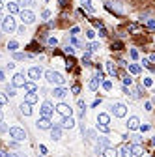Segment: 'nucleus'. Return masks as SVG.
Wrapping results in <instances>:
<instances>
[{
    "label": "nucleus",
    "instance_id": "nucleus-1",
    "mask_svg": "<svg viewBox=\"0 0 155 157\" xmlns=\"http://www.w3.org/2000/svg\"><path fill=\"white\" fill-rule=\"evenodd\" d=\"M45 77H47V82L49 84H54V86H62V84L66 82V78L62 77L58 71H52V69L45 71Z\"/></svg>",
    "mask_w": 155,
    "mask_h": 157
},
{
    "label": "nucleus",
    "instance_id": "nucleus-2",
    "mask_svg": "<svg viewBox=\"0 0 155 157\" xmlns=\"http://www.w3.org/2000/svg\"><path fill=\"white\" fill-rule=\"evenodd\" d=\"M10 137H11L13 140L21 142V140L26 138V133H24V129H21V127H11V129H10Z\"/></svg>",
    "mask_w": 155,
    "mask_h": 157
},
{
    "label": "nucleus",
    "instance_id": "nucleus-3",
    "mask_svg": "<svg viewBox=\"0 0 155 157\" xmlns=\"http://www.w3.org/2000/svg\"><path fill=\"white\" fill-rule=\"evenodd\" d=\"M112 114H114L116 118H123L125 114H127V107L123 103H114L112 105Z\"/></svg>",
    "mask_w": 155,
    "mask_h": 157
},
{
    "label": "nucleus",
    "instance_id": "nucleus-4",
    "mask_svg": "<svg viewBox=\"0 0 155 157\" xmlns=\"http://www.w3.org/2000/svg\"><path fill=\"white\" fill-rule=\"evenodd\" d=\"M2 30H4V32H13V30H15V19H13L11 15L4 17V21H2Z\"/></svg>",
    "mask_w": 155,
    "mask_h": 157
},
{
    "label": "nucleus",
    "instance_id": "nucleus-5",
    "mask_svg": "<svg viewBox=\"0 0 155 157\" xmlns=\"http://www.w3.org/2000/svg\"><path fill=\"white\" fill-rule=\"evenodd\" d=\"M56 112L58 114H62L64 118H67V116H73V109L69 105H66V103H60L58 107H56Z\"/></svg>",
    "mask_w": 155,
    "mask_h": 157
},
{
    "label": "nucleus",
    "instance_id": "nucleus-6",
    "mask_svg": "<svg viewBox=\"0 0 155 157\" xmlns=\"http://www.w3.org/2000/svg\"><path fill=\"white\" fill-rule=\"evenodd\" d=\"M34 19H36V15H34L30 10H23V11H21V21H23V24L34 23Z\"/></svg>",
    "mask_w": 155,
    "mask_h": 157
},
{
    "label": "nucleus",
    "instance_id": "nucleus-7",
    "mask_svg": "<svg viewBox=\"0 0 155 157\" xmlns=\"http://www.w3.org/2000/svg\"><path fill=\"white\" fill-rule=\"evenodd\" d=\"M103 81H105V77H103V73H97V75H95V77H94V78H92V81H90V84H88V88L95 92L97 88H99V84H101Z\"/></svg>",
    "mask_w": 155,
    "mask_h": 157
},
{
    "label": "nucleus",
    "instance_id": "nucleus-8",
    "mask_svg": "<svg viewBox=\"0 0 155 157\" xmlns=\"http://www.w3.org/2000/svg\"><path fill=\"white\" fill-rule=\"evenodd\" d=\"M26 82H28V81L24 78L23 73H17L15 77L11 78V84H13V86H17V88H24V84H26Z\"/></svg>",
    "mask_w": 155,
    "mask_h": 157
},
{
    "label": "nucleus",
    "instance_id": "nucleus-9",
    "mask_svg": "<svg viewBox=\"0 0 155 157\" xmlns=\"http://www.w3.org/2000/svg\"><path fill=\"white\" fill-rule=\"evenodd\" d=\"M107 148H108V138H107V137H99L97 146H95V152H97V153H103Z\"/></svg>",
    "mask_w": 155,
    "mask_h": 157
},
{
    "label": "nucleus",
    "instance_id": "nucleus-10",
    "mask_svg": "<svg viewBox=\"0 0 155 157\" xmlns=\"http://www.w3.org/2000/svg\"><path fill=\"white\" fill-rule=\"evenodd\" d=\"M52 105H51V101H45L43 105H41V116L43 118H51V114H52Z\"/></svg>",
    "mask_w": 155,
    "mask_h": 157
},
{
    "label": "nucleus",
    "instance_id": "nucleus-11",
    "mask_svg": "<svg viewBox=\"0 0 155 157\" xmlns=\"http://www.w3.org/2000/svg\"><path fill=\"white\" fill-rule=\"evenodd\" d=\"M67 94H69V90H67V88H64V86H56V88H54V92H52V96H54L56 99H60V101H62V99H64Z\"/></svg>",
    "mask_w": 155,
    "mask_h": 157
},
{
    "label": "nucleus",
    "instance_id": "nucleus-12",
    "mask_svg": "<svg viewBox=\"0 0 155 157\" xmlns=\"http://www.w3.org/2000/svg\"><path fill=\"white\" fill-rule=\"evenodd\" d=\"M51 138H52V140H60V138H62V125L56 124V125L51 127Z\"/></svg>",
    "mask_w": 155,
    "mask_h": 157
},
{
    "label": "nucleus",
    "instance_id": "nucleus-13",
    "mask_svg": "<svg viewBox=\"0 0 155 157\" xmlns=\"http://www.w3.org/2000/svg\"><path fill=\"white\" fill-rule=\"evenodd\" d=\"M36 125L39 127V129H51V127H52L51 118H43V116H41V118L38 120V122H36Z\"/></svg>",
    "mask_w": 155,
    "mask_h": 157
},
{
    "label": "nucleus",
    "instance_id": "nucleus-14",
    "mask_svg": "<svg viewBox=\"0 0 155 157\" xmlns=\"http://www.w3.org/2000/svg\"><path fill=\"white\" fill-rule=\"evenodd\" d=\"M127 129L129 131H135V129H140V120L137 116H131L129 122H127Z\"/></svg>",
    "mask_w": 155,
    "mask_h": 157
},
{
    "label": "nucleus",
    "instance_id": "nucleus-15",
    "mask_svg": "<svg viewBox=\"0 0 155 157\" xmlns=\"http://www.w3.org/2000/svg\"><path fill=\"white\" fill-rule=\"evenodd\" d=\"M41 73H43L41 67H30V69H28V77H30L32 81H38V78L41 77Z\"/></svg>",
    "mask_w": 155,
    "mask_h": 157
},
{
    "label": "nucleus",
    "instance_id": "nucleus-16",
    "mask_svg": "<svg viewBox=\"0 0 155 157\" xmlns=\"http://www.w3.org/2000/svg\"><path fill=\"white\" fill-rule=\"evenodd\" d=\"M120 155L122 157H133V146L131 144H123L120 150Z\"/></svg>",
    "mask_w": 155,
    "mask_h": 157
},
{
    "label": "nucleus",
    "instance_id": "nucleus-17",
    "mask_svg": "<svg viewBox=\"0 0 155 157\" xmlns=\"http://www.w3.org/2000/svg\"><path fill=\"white\" fill-rule=\"evenodd\" d=\"M24 103H28V105L38 103V94H36V92H30V94H26V97H24Z\"/></svg>",
    "mask_w": 155,
    "mask_h": 157
},
{
    "label": "nucleus",
    "instance_id": "nucleus-18",
    "mask_svg": "<svg viewBox=\"0 0 155 157\" xmlns=\"http://www.w3.org/2000/svg\"><path fill=\"white\" fill-rule=\"evenodd\" d=\"M101 155H103V157H118L120 153H118V150H116V148H110V146H108Z\"/></svg>",
    "mask_w": 155,
    "mask_h": 157
},
{
    "label": "nucleus",
    "instance_id": "nucleus-19",
    "mask_svg": "<svg viewBox=\"0 0 155 157\" xmlns=\"http://www.w3.org/2000/svg\"><path fill=\"white\" fill-rule=\"evenodd\" d=\"M108 122H110V116H108V114H105V112H101L99 116H97V124H103V125H108Z\"/></svg>",
    "mask_w": 155,
    "mask_h": 157
},
{
    "label": "nucleus",
    "instance_id": "nucleus-20",
    "mask_svg": "<svg viewBox=\"0 0 155 157\" xmlns=\"http://www.w3.org/2000/svg\"><path fill=\"white\" fill-rule=\"evenodd\" d=\"M73 125H75L73 116H67V118H64V122H62V127H66V129H71Z\"/></svg>",
    "mask_w": 155,
    "mask_h": 157
},
{
    "label": "nucleus",
    "instance_id": "nucleus-21",
    "mask_svg": "<svg viewBox=\"0 0 155 157\" xmlns=\"http://www.w3.org/2000/svg\"><path fill=\"white\" fill-rule=\"evenodd\" d=\"M38 90V86H36V82H34V81H28L26 84H24V92H26V94H30V92H36Z\"/></svg>",
    "mask_w": 155,
    "mask_h": 157
},
{
    "label": "nucleus",
    "instance_id": "nucleus-22",
    "mask_svg": "<svg viewBox=\"0 0 155 157\" xmlns=\"http://www.w3.org/2000/svg\"><path fill=\"white\" fill-rule=\"evenodd\" d=\"M146 152H144V148L140 146V144H135L133 146V155H137V157H142Z\"/></svg>",
    "mask_w": 155,
    "mask_h": 157
},
{
    "label": "nucleus",
    "instance_id": "nucleus-23",
    "mask_svg": "<svg viewBox=\"0 0 155 157\" xmlns=\"http://www.w3.org/2000/svg\"><path fill=\"white\" fill-rule=\"evenodd\" d=\"M21 112H23L24 116H30V114H32L30 105H28V103H21Z\"/></svg>",
    "mask_w": 155,
    "mask_h": 157
},
{
    "label": "nucleus",
    "instance_id": "nucleus-24",
    "mask_svg": "<svg viewBox=\"0 0 155 157\" xmlns=\"http://www.w3.org/2000/svg\"><path fill=\"white\" fill-rule=\"evenodd\" d=\"M107 71H108V73H110L112 77H116V75H118V71H116V66H114L112 62H107Z\"/></svg>",
    "mask_w": 155,
    "mask_h": 157
},
{
    "label": "nucleus",
    "instance_id": "nucleus-25",
    "mask_svg": "<svg viewBox=\"0 0 155 157\" xmlns=\"http://www.w3.org/2000/svg\"><path fill=\"white\" fill-rule=\"evenodd\" d=\"M127 69L131 71L133 75H138L140 73V66H137V64H127Z\"/></svg>",
    "mask_w": 155,
    "mask_h": 157
},
{
    "label": "nucleus",
    "instance_id": "nucleus-26",
    "mask_svg": "<svg viewBox=\"0 0 155 157\" xmlns=\"http://www.w3.org/2000/svg\"><path fill=\"white\" fill-rule=\"evenodd\" d=\"M86 49H88L90 53H95V51H99V49H101V45L97 43V41H92V43H90V45H88Z\"/></svg>",
    "mask_w": 155,
    "mask_h": 157
},
{
    "label": "nucleus",
    "instance_id": "nucleus-27",
    "mask_svg": "<svg viewBox=\"0 0 155 157\" xmlns=\"http://www.w3.org/2000/svg\"><path fill=\"white\" fill-rule=\"evenodd\" d=\"M82 8L84 10H88L90 13H94L95 10H94V6H92V2H90V0H82Z\"/></svg>",
    "mask_w": 155,
    "mask_h": 157
},
{
    "label": "nucleus",
    "instance_id": "nucleus-28",
    "mask_svg": "<svg viewBox=\"0 0 155 157\" xmlns=\"http://www.w3.org/2000/svg\"><path fill=\"white\" fill-rule=\"evenodd\" d=\"M8 11H10V15H11V13H17V11H19V4L10 2V4H8Z\"/></svg>",
    "mask_w": 155,
    "mask_h": 157
},
{
    "label": "nucleus",
    "instance_id": "nucleus-29",
    "mask_svg": "<svg viewBox=\"0 0 155 157\" xmlns=\"http://www.w3.org/2000/svg\"><path fill=\"white\" fill-rule=\"evenodd\" d=\"M28 56H30V54H26V53H13V58H15V60H26Z\"/></svg>",
    "mask_w": 155,
    "mask_h": 157
},
{
    "label": "nucleus",
    "instance_id": "nucleus-30",
    "mask_svg": "<svg viewBox=\"0 0 155 157\" xmlns=\"http://www.w3.org/2000/svg\"><path fill=\"white\" fill-rule=\"evenodd\" d=\"M17 49H19V43H17V41H10V43H8V51H10V53H15Z\"/></svg>",
    "mask_w": 155,
    "mask_h": 157
},
{
    "label": "nucleus",
    "instance_id": "nucleus-31",
    "mask_svg": "<svg viewBox=\"0 0 155 157\" xmlns=\"http://www.w3.org/2000/svg\"><path fill=\"white\" fill-rule=\"evenodd\" d=\"M142 64H144V66H146L148 69H150V71H155V66H153V64H151V60H148V58H144V60H142Z\"/></svg>",
    "mask_w": 155,
    "mask_h": 157
},
{
    "label": "nucleus",
    "instance_id": "nucleus-32",
    "mask_svg": "<svg viewBox=\"0 0 155 157\" xmlns=\"http://www.w3.org/2000/svg\"><path fill=\"white\" fill-rule=\"evenodd\" d=\"M15 88H17V86H13V84H8V86H6V94L15 96Z\"/></svg>",
    "mask_w": 155,
    "mask_h": 157
},
{
    "label": "nucleus",
    "instance_id": "nucleus-33",
    "mask_svg": "<svg viewBox=\"0 0 155 157\" xmlns=\"http://www.w3.org/2000/svg\"><path fill=\"white\" fill-rule=\"evenodd\" d=\"M97 131H101V133H108V131H110V127H108V125H103V124H97Z\"/></svg>",
    "mask_w": 155,
    "mask_h": 157
},
{
    "label": "nucleus",
    "instance_id": "nucleus-34",
    "mask_svg": "<svg viewBox=\"0 0 155 157\" xmlns=\"http://www.w3.org/2000/svg\"><path fill=\"white\" fill-rule=\"evenodd\" d=\"M101 84H103V88L107 90V92H108V90H112V81H103Z\"/></svg>",
    "mask_w": 155,
    "mask_h": 157
},
{
    "label": "nucleus",
    "instance_id": "nucleus-35",
    "mask_svg": "<svg viewBox=\"0 0 155 157\" xmlns=\"http://www.w3.org/2000/svg\"><path fill=\"white\" fill-rule=\"evenodd\" d=\"M123 84H125V86H127V84L131 86V84H133V78H131L129 75H123Z\"/></svg>",
    "mask_w": 155,
    "mask_h": 157
},
{
    "label": "nucleus",
    "instance_id": "nucleus-36",
    "mask_svg": "<svg viewBox=\"0 0 155 157\" xmlns=\"http://www.w3.org/2000/svg\"><path fill=\"white\" fill-rule=\"evenodd\" d=\"M66 54H69V56H73V54H75V49H73L71 45H67V47H66Z\"/></svg>",
    "mask_w": 155,
    "mask_h": 157
},
{
    "label": "nucleus",
    "instance_id": "nucleus-37",
    "mask_svg": "<svg viewBox=\"0 0 155 157\" xmlns=\"http://www.w3.org/2000/svg\"><path fill=\"white\" fill-rule=\"evenodd\" d=\"M8 103V96L6 94H0V105H6Z\"/></svg>",
    "mask_w": 155,
    "mask_h": 157
},
{
    "label": "nucleus",
    "instance_id": "nucleus-38",
    "mask_svg": "<svg viewBox=\"0 0 155 157\" xmlns=\"http://www.w3.org/2000/svg\"><path fill=\"white\" fill-rule=\"evenodd\" d=\"M129 54H131V58H133V60H137V58H138V53H137V49H131V51H129Z\"/></svg>",
    "mask_w": 155,
    "mask_h": 157
},
{
    "label": "nucleus",
    "instance_id": "nucleus-39",
    "mask_svg": "<svg viewBox=\"0 0 155 157\" xmlns=\"http://www.w3.org/2000/svg\"><path fill=\"white\" fill-rule=\"evenodd\" d=\"M49 45H51V47H56V45H58V39H56V38H49Z\"/></svg>",
    "mask_w": 155,
    "mask_h": 157
},
{
    "label": "nucleus",
    "instance_id": "nucleus-40",
    "mask_svg": "<svg viewBox=\"0 0 155 157\" xmlns=\"http://www.w3.org/2000/svg\"><path fill=\"white\" fill-rule=\"evenodd\" d=\"M148 28H151V30H153V28H155V19H148Z\"/></svg>",
    "mask_w": 155,
    "mask_h": 157
},
{
    "label": "nucleus",
    "instance_id": "nucleus-41",
    "mask_svg": "<svg viewBox=\"0 0 155 157\" xmlns=\"http://www.w3.org/2000/svg\"><path fill=\"white\" fill-rule=\"evenodd\" d=\"M79 32H80V28H79V26H73V28H71V36H77Z\"/></svg>",
    "mask_w": 155,
    "mask_h": 157
},
{
    "label": "nucleus",
    "instance_id": "nucleus-42",
    "mask_svg": "<svg viewBox=\"0 0 155 157\" xmlns=\"http://www.w3.org/2000/svg\"><path fill=\"white\" fill-rule=\"evenodd\" d=\"M32 4V0H19V6H28Z\"/></svg>",
    "mask_w": 155,
    "mask_h": 157
},
{
    "label": "nucleus",
    "instance_id": "nucleus-43",
    "mask_svg": "<svg viewBox=\"0 0 155 157\" xmlns=\"http://www.w3.org/2000/svg\"><path fill=\"white\" fill-rule=\"evenodd\" d=\"M2 157H19L15 153H10V152H2Z\"/></svg>",
    "mask_w": 155,
    "mask_h": 157
},
{
    "label": "nucleus",
    "instance_id": "nucleus-44",
    "mask_svg": "<svg viewBox=\"0 0 155 157\" xmlns=\"http://www.w3.org/2000/svg\"><path fill=\"white\" fill-rule=\"evenodd\" d=\"M41 17H43V19H49V17H51V11H49V10H45L43 13H41Z\"/></svg>",
    "mask_w": 155,
    "mask_h": 157
},
{
    "label": "nucleus",
    "instance_id": "nucleus-45",
    "mask_svg": "<svg viewBox=\"0 0 155 157\" xmlns=\"http://www.w3.org/2000/svg\"><path fill=\"white\" fill-rule=\"evenodd\" d=\"M71 92H73V94H79V92H80V86H79V84H75V86L71 88Z\"/></svg>",
    "mask_w": 155,
    "mask_h": 157
},
{
    "label": "nucleus",
    "instance_id": "nucleus-46",
    "mask_svg": "<svg viewBox=\"0 0 155 157\" xmlns=\"http://www.w3.org/2000/svg\"><path fill=\"white\" fill-rule=\"evenodd\" d=\"M86 36H88L90 39H94V38H95V32H94V30H88V32H86Z\"/></svg>",
    "mask_w": 155,
    "mask_h": 157
},
{
    "label": "nucleus",
    "instance_id": "nucleus-47",
    "mask_svg": "<svg viewBox=\"0 0 155 157\" xmlns=\"http://www.w3.org/2000/svg\"><path fill=\"white\" fill-rule=\"evenodd\" d=\"M140 129H142V131H150V125H148V124H140Z\"/></svg>",
    "mask_w": 155,
    "mask_h": 157
},
{
    "label": "nucleus",
    "instance_id": "nucleus-48",
    "mask_svg": "<svg viewBox=\"0 0 155 157\" xmlns=\"http://www.w3.org/2000/svg\"><path fill=\"white\" fill-rule=\"evenodd\" d=\"M118 49H122V43H112V51H118Z\"/></svg>",
    "mask_w": 155,
    "mask_h": 157
},
{
    "label": "nucleus",
    "instance_id": "nucleus-49",
    "mask_svg": "<svg viewBox=\"0 0 155 157\" xmlns=\"http://www.w3.org/2000/svg\"><path fill=\"white\" fill-rule=\"evenodd\" d=\"M39 153H41V155H45V153H47V148H45L43 144H41V146H39Z\"/></svg>",
    "mask_w": 155,
    "mask_h": 157
},
{
    "label": "nucleus",
    "instance_id": "nucleus-50",
    "mask_svg": "<svg viewBox=\"0 0 155 157\" xmlns=\"http://www.w3.org/2000/svg\"><path fill=\"white\" fill-rule=\"evenodd\" d=\"M86 135H88V140H94V137H95V133H94V131H88Z\"/></svg>",
    "mask_w": 155,
    "mask_h": 157
},
{
    "label": "nucleus",
    "instance_id": "nucleus-51",
    "mask_svg": "<svg viewBox=\"0 0 155 157\" xmlns=\"http://www.w3.org/2000/svg\"><path fill=\"white\" fill-rule=\"evenodd\" d=\"M144 86H151V78H148V77L144 78Z\"/></svg>",
    "mask_w": 155,
    "mask_h": 157
},
{
    "label": "nucleus",
    "instance_id": "nucleus-52",
    "mask_svg": "<svg viewBox=\"0 0 155 157\" xmlns=\"http://www.w3.org/2000/svg\"><path fill=\"white\" fill-rule=\"evenodd\" d=\"M144 107H146V110H151V109H153V105H151V103H150V101H148V103H146V105H144Z\"/></svg>",
    "mask_w": 155,
    "mask_h": 157
},
{
    "label": "nucleus",
    "instance_id": "nucleus-53",
    "mask_svg": "<svg viewBox=\"0 0 155 157\" xmlns=\"http://www.w3.org/2000/svg\"><path fill=\"white\" fill-rule=\"evenodd\" d=\"M133 138H135V142H140V140H142V137H140V135H135Z\"/></svg>",
    "mask_w": 155,
    "mask_h": 157
},
{
    "label": "nucleus",
    "instance_id": "nucleus-54",
    "mask_svg": "<svg viewBox=\"0 0 155 157\" xmlns=\"http://www.w3.org/2000/svg\"><path fill=\"white\" fill-rule=\"evenodd\" d=\"M0 81H4V71H0Z\"/></svg>",
    "mask_w": 155,
    "mask_h": 157
},
{
    "label": "nucleus",
    "instance_id": "nucleus-55",
    "mask_svg": "<svg viewBox=\"0 0 155 157\" xmlns=\"http://www.w3.org/2000/svg\"><path fill=\"white\" fill-rule=\"evenodd\" d=\"M151 62H155V53H153V54H151Z\"/></svg>",
    "mask_w": 155,
    "mask_h": 157
},
{
    "label": "nucleus",
    "instance_id": "nucleus-56",
    "mask_svg": "<svg viewBox=\"0 0 155 157\" xmlns=\"http://www.w3.org/2000/svg\"><path fill=\"white\" fill-rule=\"evenodd\" d=\"M0 122H2V110H0Z\"/></svg>",
    "mask_w": 155,
    "mask_h": 157
},
{
    "label": "nucleus",
    "instance_id": "nucleus-57",
    "mask_svg": "<svg viewBox=\"0 0 155 157\" xmlns=\"http://www.w3.org/2000/svg\"><path fill=\"white\" fill-rule=\"evenodd\" d=\"M0 21H4V19H2V13H0Z\"/></svg>",
    "mask_w": 155,
    "mask_h": 157
},
{
    "label": "nucleus",
    "instance_id": "nucleus-58",
    "mask_svg": "<svg viewBox=\"0 0 155 157\" xmlns=\"http://www.w3.org/2000/svg\"><path fill=\"white\" fill-rule=\"evenodd\" d=\"M0 8H2V0H0Z\"/></svg>",
    "mask_w": 155,
    "mask_h": 157
},
{
    "label": "nucleus",
    "instance_id": "nucleus-59",
    "mask_svg": "<svg viewBox=\"0 0 155 157\" xmlns=\"http://www.w3.org/2000/svg\"><path fill=\"white\" fill-rule=\"evenodd\" d=\"M0 157H2V152H0Z\"/></svg>",
    "mask_w": 155,
    "mask_h": 157
},
{
    "label": "nucleus",
    "instance_id": "nucleus-60",
    "mask_svg": "<svg viewBox=\"0 0 155 157\" xmlns=\"http://www.w3.org/2000/svg\"><path fill=\"white\" fill-rule=\"evenodd\" d=\"M153 103H155V97H153Z\"/></svg>",
    "mask_w": 155,
    "mask_h": 157
}]
</instances>
